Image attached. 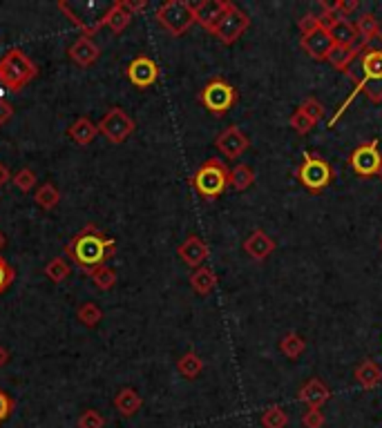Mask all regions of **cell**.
<instances>
[{
  "label": "cell",
  "instance_id": "1",
  "mask_svg": "<svg viewBox=\"0 0 382 428\" xmlns=\"http://www.w3.org/2000/svg\"><path fill=\"white\" fill-rule=\"evenodd\" d=\"M65 253L79 265H83L85 272H90L92 268H96V265L106 263V259L110 255H114V241L103 237V234L96 230V226H87L67 243Z\"/></svg>",
  "mask_w": 382,
  "mask_h": 428
},
{
  "label": "cell",
  "instance_id": "2",
  "mask_svg": "<svg viewBox=\"0 0 382 428\" xmlns=\"http://www.w3.org/2000/svg\"><path fill=\"white\" fill-rule=\"evenodd\" d=\"M38 67L23 50H9L0 58V85L9 92H21L36 79Z\"/></svg>",
  "mask_w": 382,
  "mask_h": 428
},
{
  "label": "cell",
  "instance_id": "3",
  "mask_svg": "<svg viewBox=\"0 0 382 428\" xmlns=\"http://www.w3.org/2000/svg\"><path fill=\"white\" fill-rule=\"evenodd\" d=\"M193 187L203 199H217L224 195L228 187V168L219 158H208L199 166V170L193 176Z\"/></svg>",
  "mask_w": 382,
  "mask_h": 428
},
{
  "label": "cell",
  "instance_id": "4",
  "mask_svg": "<svg viewBox=\"0 0 382 428\" xmlns=\"http://www.w3.org/2000/svg\"><path fill=\"white\" fill-rule=\"evenodd\" d=\"M157 23L170 36H184L195 23V5L188 0H170L157 9Z\"/></svg>",
  "mask_w": 382,
  "mask_h": 428
},
{
  "label": "cell",
  "instance_id": "5",
  "mask_svg": "<svg viewBox=\"0 0 382 428\" xmlns=\"http://www.w3.org/2000/svg\"><path fill=\"white\" fill-rule=\"evenodd\" d=\"M99 127V134L106 137L112 145H121L125 143L132 134H135L137 123L135 119L121 108H112L103 114V119L96 123Z\"/></svg>",
  "mask_w": 382,
  "mask_h": 428
},
{
  "label": "cell",
  "instance_id": "6",
  "mask_svg": "<svg viewBox=\"0 0 382 428\" xmlns=\"http://www.w3.org/2000/svg\"><path fill=\"white\" fill-rule=\"evenodd\" d=\"M199 100L210 114L222 116L235 105V103H237V90H235L230 83H226L224 79H213L201 90Z\"/></svg>",
  "mask_w": 382,
  "mask_h": 428
},
{
  "label": "cell",
  "instance_id": "7",
  "mask_svg": "<svg viewBox=\"0 0 382 428\" xmlns=\"http://www.w3.org/2000/svg\"><path fill=\"white\" fill-rule=\"evenodd\" d=\"M298 179L306 190L322 192L333 179V168L322 156L304 152V161H302V166L298 168Z\"/></svg>",
  "mask_w": 382,
  "mask_h": 428
},
{
  "label": "cell",
  "instance_id": "8",
  "mask_svg": "<svg viewBox=\"0 0 382 428\" xmlns=\"http://www.w3.org/2000/svg\"><path fill=\"white\" fill-rule=\"evenodd\" d=\"M251 27V18H248V13H244L237 5H228V9L224 11V16L217 21V25L210 29V34L215 38H219L224 42V45H232L235 40H240L242 34L246 29Z\"/></svg>",
  "mask_w": 382,
  "mask_h": 428
},
{
  "label": "cell",
  "instance_id": "9",
  "mask_svg": "<svg viewBox=\"0 0 382 428\" xmlns=\"http://www.w3.org/2000/svg\"><path fill=\"white\" fill-rule=\"evenodd\" d=\"M382 163V154L378 152V141H369L356 147L351 154V168L358 176H376Z\"/></svg>",
  "mask_w": 382,
  "mask_h": 428
},
{
  "label": "cell",
  "instance_id": "10",
  "mask_svg": "<svg viewBox=\"0 0 382 428\" xmlns=\"http://www.w3.org/2000/svg\"><path fill=\"white\" fill-rule=\"evenodd\" d=\"M215 145L226 158H240L248 150V147H251V141H248V137L237 125H230L217 137Z\"/></svg>",
  "mask_w": 382,
  "mask_h": 428
},
{
  "label": "cell",
  "instance_id": "11",
  "mask_svg": "<svg viewBox=\"0 0 382 428\" xmlns=\"http://www.w3.org/2000/svg\"><path fill=\"white\" fill-rule=\"evenodd\" d=\"M132 18H135V11H132L130 0H116V3H112L110 9L103 13V18H99V29L108 27L112 34H121L132 23Z\"/></svg>",
  "mask_w": 382,
  "mask_h": 428
},
{
  "label": "cell",
  "instance_id": "12",
  "mask_svg": "<svg viewBox=\"0 0 382 428\" xmlns=\"http://www.w3.org/2000/svg\"><path fill=\"white\" fill-rule=\"evenodd\" d=\"M128 79L135 87L145 90V87L157 83L159 67L150 56H137V58H132V63L128 65Z\"/></svg>",
  "mask_w": 382,
  "mask_h": 428
},
{
  "label": "cell",
  "instance_id": "13",
  "mask_svg": "<svg viewBox=\"0 0 382 428\" xmlns=\"http://www.w3.org/2000/svg\"><path fill=\"white\" fill-rule=\"evenodd\" d=\"M302 50L313 58V61H318V63H322V61H327L329 58V54H331V50H333V40H331V36H329V32H327V27L325 25H320L318 29H313L311 34H304L302 36Z\"/></svg>",
  "mask_w": 382,
  "mask_h": 428
},
{
  "label": "cell",
  "instance_id": "14",
  "mask_svg": "<svg viewBox=\"0 0 382 428\" xmlns=\"http://www.w3.org/2000/svg\"><path fill=\"white\" fill-rule=\"evenodd\" d=\"M228 5V0H201V3L195 5V23L210 32L217 21L224 16Z\"/></svg>",
  "mask_w": 382,
  "mask_h": 428
},
{
  "label": "cell",
  "instance_id": "15",
  "mask_svg": "<svg viewBox=\"0 0 382 428\" xmlns=\"http://www.w3.org/2000/svg\"><path fill=\"white\" fill-rule=\"evenodd\" d=\"M67 56L69 61H74L79 67H90L99 61L101 56V50L94 42V38H87V36H81L72 42V47L67 50Z\"/></svg>",
  "mask_w": 382,
  "mask_h": 428
},
{
  "label": "cell",
  "instance_id": "16",
  "mask_svg": "<svg viewBox=\"0 0 382 428\" xmlns=\"http://www.w3.org/2000/svg\"><path fill=\"white\" fill-rule=\"evenodd\" d=\"M177 255H179V259L186 263V265H190V268H199V265L208 259V245H206L197 234H190V237L177 248Z\"/></svg>",
  "mask_w": 382,
  "mask_h": 428
},
{
  "label": "cell",
  "instance_id": "17",
  "mask_svg": "<svg viewBox=\"0 0 382 428\" xmlns=\"http://www.w3.org/2000/svg\"><path fill=\"white\" fill-rule=\"evenodd\" d=\"M244 250H246V255L251 259L264 261V259H269L271 253L275 250V241L264 230H253L244 241Z\"/></svg>",
  "mask_w": 382,
  "mask_h": 428
},
{
  "label": "cell",
  "instance_id": "18",
  "mask_svg": "<svg viewBox=\"0 0 382 428\" xmlns=\"http://www.w3.org/2000/svg\"><path fill=\"white\" fill-rule=\"evenodd\" d=\"M329 397H331V391L325 386V381L318 377L308 379L298 393V400L304 402L308 408H322V404L329 402Z\"/></svg>",
  "mask_w": 382,
  "mask_h": 428
},
{
  "label": "cell",
  "instance_id": "19",
  "mask_svg": "<svg viewBox=\"0 0 382 428\" xmlns=\"http://www.w3.org/2000/svg\"><path fill=\"white\" fill-rule=\"evenodd\" d=\"M327 32L333 40V45H342V47H356V40H358V32H356V25L340 18L331 25H327Z\"/></svg>",
  "mask_w": 382,
  "mask_h": 428
},
{
  "label": "cell",
  "instance_id": "20",
  "mask_svg": "<svg viewBox=\"0 0 382 428\" xmlns=\"http://www.w3.org/2000/svg\"><path fill=\"white\" fill-rule=\"evenodd\" d=\"M143 406V400L141 395L135 391V388H121L119 393L114 395V408L119 410L121 417H135L137 412L141 410Z\"/></svg>",
  "mask_w": 382,
  "mask_h": 428
},
{
  "label": "cell",
  "instance_id": "21",
  "mask_svg": "<svg viewBox=\"0 0 382 428\" xmlns=\"http://www.w3.org/2000/svg\"><path fill=\"white\" fill-rule=\"evenodd\" d=\"M67 137L74 141L77 145H90L96 137H99V127L92 119H87V116H79V119L69 125L67 129Z\"/></svg>",
  "mask_w": 382,
  "mask_h": 428
},
{
  "label": "cell",
  "instance_id": "22",
  "mask_svg": "<svg viewBox=\"0 0 382 428\" xmlns=\"http://www.w3.org/2000/svg\"><path fill=\"white\" fill-rule=\"evenodd\" d=\"M362 81L366 83H382V50H366L360 56Z\"/></svg>",
  "mask_w": 382,
  "mask_h": 428
},
{
  "label": "cell",
  "instance_id": "23",
  "mask_svg": "<svg viewBox=\"0 0 382 428\" xmlns=\"http://www.w3.org/2000/svg\"><path fill=\"white\" fill-rule=\"evenodd\" d=\"M354 377H356V381L360 383L362 388L373 391V388H378L380 383H382V368H380L376 362H371V359H364V362L356 368Z\"/></svg>",
  "mask_w": 382,
  "mask_h": 428
},
{
  "label": "cell",
  "instance_id": "24",
  "mask_svg": "<svg viewBox=\"0 0 382 428\" xmlns=\"http://www.w3.org/2000/svg\"><path fill=\"white\" fill-rule=\"evenodd\" d=\"M190 286L193 290L199 294V297H206V294H210L217 286V274L213 272V268L208 265H199V268L190 274Z\"/></svg>",
  "mask_w": 382,
  "mask_h": 428
},
{
  "label": "cell",
  "instance_id": "25",
  "mask_svg": "<svg viewBox=\"0 0 382 428\" xmlns=\"http://www.w3.org/2000/svg\"><path fill=\"white\" fill-rule=\"evenodd\" d=\"M364 50V45H356V47H342V45H333L331 54L327 61L337 69V71H347L349 65L356 61V56Z\"/></svg>",
  "mask_w": 382,
  "mask_h": 428
},
{
  "label": "cell",
  "instance_id": "26",
  "mask_svg": "<svg viewBox=\"0 0 382 428\" xmlns=\"http://www.w3.org/2000/svg\"><path fill=\"white\" fill-rule=\"evenodd\" d=\"M356 25V32H358V38L362 40V45L366 47L373 38H380V23L378 18L373 16L371 11L362 13V16L354 23Z\"/></svg>",
  "mask_w": 382,
  "mask_h": 428
},
{
  "label": "cell",
  "instance_id": "27",
  "mask_svg": "<svg viewBox=\"0 0 382 428\" xmlns=\"http://www.w3.org/2000/svg\"><path fill=\"white\" fill-rule=\"evenodd\" d=\"M253 183H255V172H253L251 166L240 163V166H235L232 170H228V185L232 190L244 192V190L251 187Z\"/></svg>",
  "mask_w": 382,
  "mask_h": 428
},
{
  "label": "cell",
  "instance_id": "28",
  "mask_svg": "<svg viewBox=\"0 0 382 428\" xmlns=\"http://www.w3.org/2000/svg\"><path fill=\"white\" fill-rule=\"evenodd\" d=\"M177 371H179V375L184 379H197L201 375V371H203V362H201V357L197 355V352L188 350V352H184V355L179 357Z\"/></svg>",
  "mask_w": 382,
  "mask_h": 428
},
{
  "label": "cell",
  "instance_id": "29",
  "mask_svg": "<svg viewBox=\"0 0 382 428\" xmlns=\"http://www.w3.org/2000/svg\"><path fill=\"white\" fill-rule=\"evenodd\" d=\"M92 277V284L101 290V292H108L116 286V270L110 268L108 263H101L96 265V268H92L90 272H87Z\"/></svg>",
  "mask_w": 382,
  "mask_h": 428
},
{
  "label": "cell",
  "instance_id": "30",
  "mask_svg": "<svg viewBox=\"0 0 382 428\" xmlns=\"http://www.w3.org/2000/svg\"><path fill=\"white\" fill-rule=\"evenodd\" d=\"M34 201H36V205H40L43 210H54L58 205V201H61V192H58V187L54 183H43L36 190Z\"/></svg>",
  "mask_w": 382,
  "mask_h": 428
},
{
  "label": "cell",
  "instance_id": "31",
  "mask_svg": "<svg viewBox=\"0 0 382 428\" xmlns=\"http://www.w3.org/2000/svg\"><path fill=\"white\" fill-rule=\"evenodd\" d=\"M77 319L83 323V326L94 328V326H99L101 319H103V310H101V306L94 303V301H83V303L77 308Z\"/></svg>",
  "mask_w": 382,
  "mask_h": 428
},
{
  "label": "cell",
  "instance_id": "32",
  "mask_svg": "<svg viewBox=\"0 0 382 428\" xmlns=\"http://www.w3.org/2000/svg\"><path fill=\"white\" fill-rule=\"evenodd\" d=\"M69 272H72V265H69V261L65 257H54L45 265V277L54 284H63L65 279L69 277Z\"/></svg>",
  "mask_w": 382,
  "mask_h": 428
},
{
  "label": "cell",
  "instance_id": "33",
  "mask_svg": "<svg viewBox=\"0 0 382 428\" xmlns=\"http://www.w3.org/2000/svg\"><path fill=\"white\" fill-rule=\"evenodd\" d=\"M280 350L288 359H298L302 352L306 350V342L298 335V332H286L282 339H280Z\"/></svg>",
  "mask_w": 382,
  "mask_h": 428
},
{
  "label": "cell",
  "instance_id": "34",
  "mask_svg": "<svg viewBox=\"0 0 382 428\" xmlns=\"http://www.w3.org/2000/svg\"><path fill=\"white\" fill-rule=\"evenodd\" d=\"M259 422H262L264 428H286V424H288V415H286V410H284V408H280V406H271V408H266V410L262 412Z\"/></svg>",
  "mask_w": 382,
  "mask_h": 428
},
{
  "label": "cell",
  "instance_id": "35",
  "mask_svg": "<svg viewBox=\"0 0 382 428\" xmlns=\"http://www.w3.org/2000/svg\"><path fill=\"white\" fill-rule=\"evenodd\" d=\"M298 110H300L302 114H306L308 119L313 121V125H315V123H320L322 119H325V114H327L325 105H322V103H320L318 98H313V96H308V98L302 103V105H300Z\"/></svg>",
  "mask_w": 382,
  "mask_h": 428
},
{
  "label": "cell",
  "instance_id": "36",
  "mask_svg": "<svg viewBox=\"0 0 382 428\" xmlns=\"http://www.w3.org/2000/svg\"><path fill=\"white\" fill-rule=\"evenodd\" d=\"M11 183L16 185L21 192H32L36 185V172L29 170V168H23L11 176Z\"/></svg>",
  "mask_w": 382,
  "mask_h": 428
},
{
  "label": "cell",
  "instance_id": "37",
  "mask_svg": "<svg viewBox=\"0 0 382 428\" xmlns=\"http://www.w3.org/2000/svg\"><path fill=\"white\" fill-rule=\"evenodd\" d=\"M77 424H79V428H103V426H106V420H103V415L99 410L87 408V410L81 412V417H79Z\"/></svg>",
  "mask_w": 382,
  "mask_h": 428
},
{
  "label": "cell",
  "instance_id": "38",
  "mask_svg": "<svg viewBox=\"0 0 382 428\" xmlns=\"http://www.w3.org/2000/svg\"><path fill=\"white\" fill-rule=\"evenodd\" d=\"M291 127L296 129V134H300V137H306L308 132L313 129V121L308 119L306 114H302L300 110H296V114L291 116Z\"/></svg>",
  "mask_w": 382,
  "mask_h": 428
},
{
  "label": "cell",
  "instance_id": "39",
  "mask_svg": "<svg viewBox=\"0 0 382 428\" xmlns=\"http://www.w3.org/2000/svg\"><path fill=\"white\" fill-rule=\"evenodd\" d=\"M302 424L304 428H322L325 426V412L320 408H308L302 415Z\"/></svg>",
  "mask_w": 382,
  "mask_h": 428
},
{
  "label": "cell",
  "instance_id": "40",
  "mask_svg": "<svg viewBox=\"0 0 382 428\" xmlns=\"http://www.w3.org/2000/svg\"><path fill=\"white\" fill-rule=\"evenodd\" d=\"M358 7H360V0H337V3H333V9L340 18H349Z\"/></svg>",
  "mask_w": 382,
  "mask_h": 428
},
{
  "label": "cell",
  "instance_id": "41",
  "mask_svg": "<svg viewBox=\"0 0 382 428\" xmlns=\"http://www.w3.org/2000/svg\"><path fill=\"white\" fill-rule=\"evenodd\" d=\"M11 282H13V268L0 257V294L11 286Z\"/></svg>",
  "mask_w": 382,
  "mask_h": 428
},
{
  "label": "cell",
  "instance_id": "42",
  "mask_svg": "<svg viewBox=\"0 0 382 428\" xmlns=\"http://www.w3.org/2000/svg\"><path fill=\"white\" fill-rule=\"evenodd\" d=\"M11 410H13V400H11V397H9L3 388H0V424L9 420Z\"/></svg>",
  "mask_w": 382,
  "mask_h": 428
},
{
  "label": "cell",
  "instance_id": "43",
  "mask_svg": "<svg viewBox=\"0 0 382 428\" xmlns=\"http://www.w3.org/2000/svg\"><path fill=\"white\" fill-rule=\"evenodd\" d=\"M320 25H322L320 16H315V13H306V16L300 21V32H302V36L304 34H311L313 29H318Z\"/></svg>",
  "mask_w": 382,
  "mask_h": 428
},
{
  "label": "cell",
  "instance_id": "44",
  "mask_svg": "<svg viewBox=\"0 0 382 428\" xmlns=\"http://www.w3.org/2000/svg\"><path fill=\"white\" fill-rule=\"evenodd\" d=\"M11 116H13V105H11L9 100L0 98V125L9 123V121H11Z\"/></svg>",
  "mask_w": 382,
  "mask_h": 428
},
{
  "label": "cell",
  "instance_id": "45",
  "mask_svg": "<svg viewBox=\"0 0 382 428\" xmlns=\"http://www.w3.org/2000/svg\"><path fill=\"white\" fill-rule=\"evenodd\" d=\"M9 179H11V176H9V170H7L3 163H0V187H3Z\"/></svg>",
  "mask_w": 382,
  "mask_h": 428
},
{
  "label": "cell",
  "instance_id": "46",
  "mask_svg": "<svg viewBox=\"0 0 382 428\" xmlns=\"http://www.w3.org/2000/svg\"><path fill=\"white\" fill-rule=\"evenodd\" d=\"M7 362H9V350L3 344H0V368H3Z\"/></svg>",
  "mask_w": 382,
  "mask_h": 428
},
{
  "label": "cell",
  "instance_id": "47",
  "mask_svg": "<svg viewBox=\"0 0 382 428\" xmlns=\"http://www.w3.org/2000/svg\"><path fill=\"white\" fill-rule=\"evenodd\" d=\"M7 245V237H5V234L3 232H0V250H3Z\"/></svg>",
  "mask_w": 382,
  "mask_h": 428
},
{
  "label": "cell",
  "instance_id": "48",
  "mask_svg": "<svg viewBox=\"0 0 382 428\" xmlns=\"http://www.w3.org/2000/svg\"><path fill=\"white\" fill-rule=\"evenodd\" d=\"M376 176H378V179L382 181V163H380V168H378V174H376Z\"/></svg>",
  "mask_w": 382,
  "mask_h": 428
},
{
  "label": "cell",
  "instance_id": "49",
  "mask_svg": "<svg viewBox=\"0 0 382 428\" xmlns=\"http://www.w3.org/2000/svg\"><path fill=\"white\" fill-rule=\"evenodd\" d=\"M380 250H382V241H380Z\"/></svg>",
  "mask_w": 382,
  "mask_h": 428
}]
</instances>
